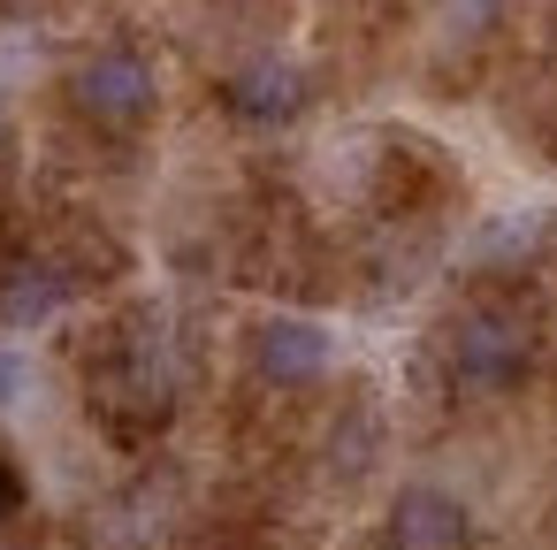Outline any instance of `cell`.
<instances>
[{
  "mask_svg": "<svg viewBox=\"0 0 557 550\" xmlns=\"http://www.w3.org/2000/svg\"><path fill=\"white\" fill-rule=\"evenodd\" d=\"M70 268L62 260H47V253H24V260H9V276H0V321L9 329H39V321H54L62 306H70Z\"/></svg>",
  "mask_w": 557,
  "mask_h": 550,
  "instance_id": "obj_7",
  "label": "cell"
},
{
  "mask_svg": "<svg viewBox=\"0 0 557 550\" xmlns=\"http://www.w3.org/2000/svg\"><path fill=\"white\" fill-rule=\"evenodd\" d=\"M9 169H16V138H9V108H0V192H9Z\"/></svg>",
  "mask_w": 557,
  "mask_h": 550,
  "instance_id": "obj_10",
  "label": "cell"
},
{
  "mask_svg": "<svg viewBox=\"0 0 557 550\" xmlns=\"http://www.w3.org/2000/svg\"><path fill=\"white\" fill-rule=\"evenodd\" d=\"M329 359H336V344H329V329H313V321L275 314V321L252 329V375H260L268 390H306V382L329 375Z\"/></svg>",
  "mask_w": 557,
  "mask_h": 550,
  "instance_id": "obj_4",
  "label": "cell"
},
{
  "mask_svg": "<svg viewBox=\"0 0 557 550\" xmlns=\"http://www.w3.org/2000/svg\"><path fill=\"white\" fill-rule=\"evenodd\" d=\"M496 24H504V0H435V32L458 39V47L466 39H488Z\"/></svg>",
  "mask_w": 557,
  "mask_h": 550,
  "instance_id": "obj_8",
  "label": "cell"
},
{
  "mask_svg": "<svg viewBox=\"0 0 557 550\" xmlns=\"http://www.w3.org/2000/svg\"><path fill=\"white\" fill-rule=\"evenodd\" d=\"M16 504V481H9V466H0V512H9Z\"/></svg>",
  "mask_w": 557,
  "mask_h": 550,
  "instance_id": "obj_11",
  "label": "cell"
},
{
  "mask_svg": "<svg viewBox=\"0 0 557 550\" xmlns=\"http://www.w3.org/2000/svg\"><path fill=\"white\" fill-rule=\"evenodd\" d=\"M92 413L115 428V436H153L169 413H176V352L153 321H123L108 337V352L92 359Z\"/></svg>",
  "mask_w": 557,
  "mask_h": 550,
  "instance_id": "obj_1",
  "label": "cell"
},
{
  "mask_svg": "<svg viewBox=\"0 0 557 550\" xmlns=\"http://www.w3.org/2000/svg\"><path fill=\"white\" fill-rule=\"evenodd\" d=\"M16 390H24V367H16L9 352H0V405H16Z\"/></svg>",
  "mask_w": 557,
  "mask_h": 550,
  "instance_id": "obj_9",
  "label": "cell"
},
{
  "mask_svg": "<svg viewBox=\"0 0 557 550\" xmlns=\"http://www.w3.org/2000/svg\"><path fill=\"white\" fill-rule=\"evenodd\" d=\"M70 108L100 131H138L153 108H161V85H153V62L131 54V47H108V54H85L70 70Z\"/></svg>",
  "mask_w": 557,
  "mask_h": 550,
  "instance_id": "obj_3",
  "label": "cell"
},
{
  "mask_svg": "<svg viewBox=\"0 0 557 550\" xmlns=\"http://www.w3.org/2000/svg\"><path fill=\"white\" fill-rule=\"evenodd\" d=\"M527 367H534V337H527V321L504 314V306H473V314H458L450 337H443V375H450V390H466V398L519 390Z\"/></svg>",
  "mask_w": 557,
  "mask_h": 550,
  "instance_id": "obj_2",
  "label": "cell"
},
{
  "mask_svg": "<svg viewBox=\"0 0 557 550\" xmlns=\"http://www.w3.org/2000/svg\"><path fill=\"white\" fill-rule=\"evenodd\" d=\"M306 100H313V85H306V70L283 62V54H260V62H245V70L230 77V108H237L245 123H290V115H306Z\"/></svg>",
  "mask_w": 557,
  "mask_h": 550,
  "instance_id": "obj_6",
  "label": "cell"
},
{
  "mask_svg": "<svg viewBox=\"0 0 557 550\" xmlns=\"http://www.w3.org/2000/svg\"><path fill=\"white\" fill-rule=\"evenodd\" d=\"M466 504L450 489H405L374 535V550H466Z\"/></svg>",
  "mask_w": 557,
  "mask_h": 550,
  "instance_id": "obj_5",
  "label": "cell"
}]
</instances>
